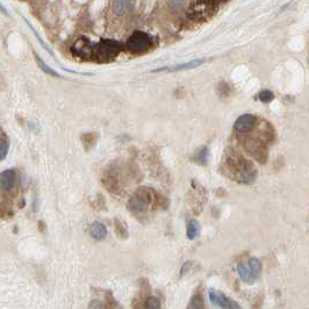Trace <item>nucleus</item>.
Instances as JSON below:
<instances>
[{
    "instance_id": "1",
    "label": "nucleus",
    "mask_w": 309,
    "mask_h": 309,
    "mask_svg": "<svg viewBox=\"0 0 309 309\" xmlns=\"http://www.w3.org/2000/svg\"><path fill=\"white\" fill-rule=\"evenodd\" d=\"M228 168L234 172V177L241 182H251L256 178V169L247 159L235 155L227 162Z\"/></svg>"
},
{
    "instance_id": "2",
    "label": "nucleus",
    "mask_w": 309,
    "mask_h": 309,
    "mask_svg": "<svg viewBox=\"0 0 309 309\" xmlns=\"http://www.w3.org/2000/svg\"><path fill=\"white\" fill-rule=\"evenodd\" d=\"M224 1L227 0H197L189 9V19L204 20L208 18Z\"/></svg>"
},
{
    "instance_id": "3",
    "label": "nucleus",
    "mask_w": 309,
    "mask_h": 309,
    "mask_svg": "<svg viewBox=\"0 0 309 309\" xmlns=\"http://www.w3.org/2000/svg\"><path fill=\"white\" fill-rule=\"evenodd\" d=\"M93 51L99 61H111L121 51V44L114 40H102L93 45Z\"/></svg>"
},
{
    "instance_id": "4",
    "label": "nucleus",
    "mask_w": 309,
    "mask_h": 309,
    "mask_svg": "<svg viewBox=\"0 0 309 309\" xmlns=\"http://www.w3.org/2000/svg\"><path fill=\"white\" fill-rule=\"evenodd\" d=\"M151 202V195L147 189L141 188L135 192L128 202V209L134 214H141L145 212Z\"/></svg>"
},
{
    "instance_id": "5",
    "label": "nucleus",
    "mask_w": 309,
    "mask_h": 309,
    "mask_svg": "<svg viewBox=\"0 0 309 309\" xmlns=\"http://www.w3.org/2000/svg\"><path fill=\"white\" fill-rule=\"evenodd\" d=\"M152 45V39L150 35L143 32L132 33L127 41V48L132 52H143L148 50Z\"/></svg>"
},
{
    "instance_id": "6",
    "label": "nucleus",
    "mask_w": 309,
    "mask_h": 309,
    "mask_svg": "<svg viewBox=\"0 0 309 309\" xmlns=\"http://www.w3.org/2000/svg\"><path fill=\"white\" fill-rule=\"evenodd\" d=\"M209 300H211L212 304L219 306L221 308H229V309H234V308H240V305L236 304L234 300L229 299L228 297H225L223 293H220V292L211 290L209 291Z\"/></svg>"
},
{
    "instance_id": "7",
    "label": "nucleus",
    "mask_w": 309,
    "mask_h": 309,
    "mask_svg": "<svg viewBox=\"0 0 309 309\" xmlns=\"http://www.w3.org/2000/svg\"><path fill=\"white\" fill-rule=\"evenodd\" d=\"M256 122H257V119H256L255 115L244 114V115L240 116V118L236 120L234 127L238 132H242V134H244V132H251L252 129L255 128Z\"/></svg>"
},
{
    "instance_id": "8",
    "label": "nucleus",
    "mask_w": 309,
    "mask_h": 309,
    "mask_svg": "<svg viewBox=\"0 0 309 309\" xmlns=\"http://www.w3.org/2000/svg\"><path fill=\"white\" fill-rule=\"evenodd\" d=\"M16 182V172L14 169H8L1 172L0 176V184H1V191L2 193L11 191V189L15 186Z\"/></svg>"
},
{
    "instance_id": "9",
    "label": "nucleus",
    "mask_w": 309,
    "mask_h": 309,
    "mask_svg": "<svg viewBox=\"0 0 309 309\" xmlns=\"http://www.w3.org/2000/svg\"><path fill=\"white\" fill-rule=\"evenodd\" d=\"M237 273L240 275V278L247 284H252L255 282L256 279L258 278V275L255 273L254 270L250 267V265H245L243 263H240L237 265Z\"/></svg>"
},
{
    "instance_id": "10",
    "label": "nucleus",
    "mask_w": 309,
    "mask_h": 309,
    "mask_svg": "<svg viewBox=\"0 0 309 309\" xmlns=\"http://www.w3.org/2000/svg\"><path fill=\"white\" fill-rule=\"evenodd\" d=\"M88 232L89 235L97 241L105 240V237L107 236V229H106V227L101 223V222H93V223L89 225Z\"/></svg>"
},
{
    "instance_id": "11",
    "label": "nucleus",
    "mask_w": 309,
    "mask_h": 309,
    "mask_svg": "<svg viewBox=\"0 0 309 309\" xmlns=\"http://www.w3.org/2000/svg\"><path fill=\"white\" fill-rule=\"evenodd\" d=\"M204 63V59H194V61H191L188 63H184V64H179L171 66V68H162L154 70L152 72H161V71H179V70H187V69H194L197 66L201 65Z\"/></svg>"
},
{
    "instance_id": "12",
    "label": "nucleus",
    "mask_w": 309,
    "mask_h": 309,
    "mask_svg": "<svg viewBox=\"0 0 309 309\" xmlns=\"http://www.w3.org/2000/svg\"><path fill=\"white\" fill-rule=\"evenodd\" d=\"M201 232V225L198 221L192 220L187 223V228H186V235H187L188 240L193 241L197 240V238L200 236Z\"/></svg>"
},
{
    "instance_id": "13",
    "label": "nucleus",
    "mask_w": 309,
    "mask_h": 309,
    "mask_svg": "<svg viewBox=\"0 0 309 309\" xmlns=\"http://www.w3.org/2000/svg\"><path fill=\"white\" fill-rule=\"evenodd\" d=\"M131 7V1L129 0H114V5H113V8H114V12L116 14H124Z\"/></svg>"
},
{
    "instance_id": "14",
    "label": "nucleus",
    "mask_w": 309,
    "mask_h": 309,
    "mask_svg": "<svg viewBox=\"0 0 309 309\" xmlns=\"http://www.w3.org/2000/svg\"><path fill=\"white\" fill-rule=\"evenodd\" d=\"M8 149H9L8 138L6 137L5 132H1V137H0V159H1V161H4L6 156H7Z\"/></svg>"
},
{
    "instance_id": "15",
    "label": "nucleus",
    "mask_w": 309,
    "mask_h": 309,
    "mask_svg": "<svg viewBox=\"0 0 309 309\" xmlns=\"http://www.w3.org/2000/svg\"><path fill=\"white\" fill-rule=\"evenodd\" d=\"M208 149L206 147H202L200 150H199L197 154H195V157H194V161L199 163L200 165H206L208 162Z\"/></svg>"
},
{
    "instance_id": "16",
    "label": "nucleus",
    "mask_w": 309,
    "mask_h": 309,
    "mask_svg": "<svg viewBox=\"0 0 309 309\" xmlns=\"http://www.w3.org/2000/svg\"><path fill=\"white\" fill-rule=\"evenodd\" d=\"M204 307H205V304L200 294L194 295L193 299H192L191 304L187 306V308H204Z\"/></svg>"
},
{
    "instance_id": "17",
    "label": "nucleus",
    "mask_w": 309,
    "mask_h": 309,
    "mask_svg": "<svg viewBox=\"0 0 309 309\" xmlns=\"http://www.w3.org/2000/svg\"><path fill=\"white\" fill-rule=\"evenodd\" d=\"M143 307L149 308V309H157V308H161V302H159L157 298L150 297V298H148L147 300H145V304H144Z\"/></svg>"
},
{
    "instance_id": "18",
    "label": "nucleus",
    "mask_w": 309,
    "mask_h": 309,
    "mask_svg": "<svg viewBox=\"0 0 309 309\" xmlns=\"http://www.w3.org/2000/svg\"><path fill=\"white\" fill-rule=\"evenodd\" d=\"M36 59H38V63H39L40 68H41V69L43 70V71H44V72H45V74H48V75H50V76H54V77H59V75L57 74V72H56V71H54V70H52V69H50V68H49V66H48V65H46V64H45V63H44V62H43L41 58H40V57H38V56H36Z\"/></svg>"
},
{
    "instance_id": "19",
    "label": "nucleus",
    "mask_w": 309,
    "mask_h": 309,
    "mask_svg": "<svg viewBox=\"0 0 309 309\" xmlns=\"http://www.w3.org/2000/svg\"><path fill=\"white\" fill-rule=\"evenodd\" d=\"M248 264L250 265V267L252 268V270H254L255 273L257 274L258 277H259V274H261V271H262V264H261V262H259L257 258H251L250 261H249V263H248Z\"/></svg>"
},
{
    "instance_id": "20",
    "label": "nucleus",
    "mask_w": 309,
    "mask_h": 309,
    "mask_svg": "<svg viewBox=\"0 0 309 309\" xmlns=\"http://www.w3.org/2000/svg\"><path fill=\"white\" fill-rule=\"evenodd\" d=\"M272 99H273V93L268 89H264L259 93V100L262 102H270Z\"/></svg>"
},
{
    "instance_id": "21",
    "label": "nucleus",
    "mask_w": 309,
    "mask_h": 309,
    "mask_svg": "<svg viewBox=\"0 0 309 309\" xmlns=\"http://www.w3.org/2000/svg\"><path fill=\"white\" fill-rule=\"evenodd\" d=\"M189 267H191V262H187V263H185L184 265H182L181 270H180V275H184L188 272Z\"/></svg>"
}]
</instances>
